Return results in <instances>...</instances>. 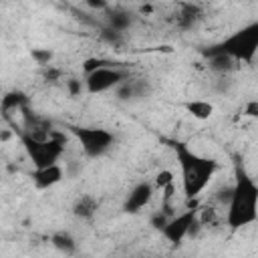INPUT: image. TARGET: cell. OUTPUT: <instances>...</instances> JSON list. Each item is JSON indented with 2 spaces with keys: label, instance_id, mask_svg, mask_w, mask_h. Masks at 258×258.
I'll return each mask as SVG.
<instances>
[{
  "label": "cell",
  "instance_id": "cell-13",
  "mask_svg": "<svg viewBox=\"0 0 258 258\" xmlns=\"http://www.w3.org/2000/svg\"><path fill=\"white\" fill-rule=\"evenodd\" d=\"M204 12H202V6L200 4H191V2H183L179 4V14H177V26L187 30V28H194L198 24V20H202Z\"/></svg>",
  "mask_w": 258,
  "mask_h": 258
},
{
  "label": "cell",
  "instance_id": "cell-4",
  "mask_svg": "<svg viewBox=\"0 0 258 258\" xmlns=\"http://www.w3.org/2000/svg\"><path fill=\"white\" fill-rule=\"evenodd\" d=\"M20 141L34 165V169H42V167H48V165H54L58 163L60 155L64 153V145H67V135L52 129L50 133V139L46 141H36V139H30L28 135L20 133Z\"/></svg>",
  "mask_w": 258,
  "mask_h": 258
},
{
  "label": "cell",
  "instance_id": "cell-3",
  "mask_svg": "<svg viewBox=\"0 0 258 258\" xmlns=\"http://www.w3.org/2000/svg\"><path fill=\"white\" fill-rule=\"evenodd\" d=\"M256 50H258V22L254 20L244 28L236 30L234 34H230L228 38H224L222 42L204 48L202 54L206 58L214 54H226L236 62H252Z\"/></svg>",
  "mask_w": 258,
  "mask_h": 258
},
{
  "label": "cell",
  "instance_id": "cell-25",
  "mask_svg": "<svg viewBox=\"0 0 258 258\" xmlns=\"http://www.w3.org/2000/svg\"><path fill=\"white\" fill-rule=\"evenodd\" d=\"M42 77H44L46 81L54 83V81H58V77H60V69H54L52 64H50V67H44V69H42Z\"/></svg>",
  "mask_w": 258,
  "mask_h": 258
},
{
  "label": "cell",
  "instance_id": "cell-26",
  "mask_svg": "<svg viewBox=\"0 0 258 258\" xmlns=\"http://www.w3.org/2000/svg\"><path fill=\"white\" fill-rule=\"evenodd\" d=\"M244 113H246L248 117H258V101H256V99H252V101L246 105Z\"/></svg>",
  "mask_w": 258,
  "mask_h": 258
},
{
  "label": "cell",
  "instance_id": "cell-1",
  "mask_svg": "<svg viewBox=\"0 0 258 258\" xmlns=\"http://www.w3.org/2000/svg\"><path fill=\"white\" fill-rule=\"evenodd\" d=\"M256 218H258V185L254 177L246 171L244 163L236 159L232 198L228 202L226 224L230 226V230H240L254 224Z\"/></svg>",
  "mask_w": 258,
  "mask_h": 258
},
{
  "label": "cell",
  "instance_id": "cell-15",
  "mask_svg": "<svg viewBox=\"0 0 258 258\" xmlns=\"http://www.w3.org/2000/svg\"><path fill=\"white\" fill-rule=\"evenodd\" d=\"M181 107L194 117V119H200V121H206L214 115V105L210 101H204V99H191V101H185L181 103Z\"/></svg>",
  "mask_w": 258,
  "mask_h": 258
},
{
  "label": "cell",
  "instance_id": "cell-24",
  "mask_svg": "<svg viewBox=\"0 0 258 258\" xmlns=\"http://www.w3.org/2000/svg\"><path fill=\"white\" fill-rule=\"evenodd\" d=\"M222 206H228V202H230V198H232V185H222L218 191H216V196H214Z\"/></svg>",
  "mask_w": 258,
  "mask_h": 258
},
{
  "label": "cell",
  "instance_id": "cell-11",
  "mask_svg": "<svg viewBox=\"0 0 258 258\" xmlns=\"http://www.w3.org/2000/svg\"><path fill=\"white\" fill-rule=\"evenodd\" d=\"M30 177H32V183H34L36 189H48V187L62 181L64 169L58 163H54V165H48V167H42V169H34Z\"/></svg>",
  "mask_w": 258,
  "mask_h": 258
},
{
  "label": "cell",
  "instance_id": "cell-8",
  "mask_svg": "<svg viewBox=\"0 0 258 258\" xmlns=\"http://www.w3.org/2000/svg\"><path fill=\"white\" fill-rule=\"evenodd\" d=\"M153 194H155V189H153V183L151 181L143 179V181L135 183L129 189V194H127V198L123 202V212L125 214H137V212H141L151 202Z\"/></svg>",
  "mask_w": 258,
  "mask_h": 258
},
{
  "label": "cell",
  "instance_id": "cell-22",
  "mask_svg": "<svg viewBox=\"0 0 258 258\" xmlns=\"http://www.w3.org/2000/svg\"><path fill=\"white\" fill-rule=\"evenodd\" d=\"M64 85H67V91H69V95H71V97H79V95L83 93V81H81V79H77V77L67 79V81H64Z\"/></svg>",
  "mask_w": 258,
  "mask_h": 258
},
{
  "label": "cell",
  "instance_id": "cell-10",
  "mask_svg": "<svg viewBox=\"0 0 258 258\" xmlns=\"http://www.w3.org/2000/svg\"><path fill=\"white\" fill-rule=\"evenodd\" d=\"M107 16H105V26L107 28H111V30H115V32H125V30H129L133 24H135V14H133V10H129V8H125V6H109L107 10Z\"/></svg>",
  "mask_w": 258,
  "mask_h": 258
},
{
  "label": "cell",
  "instance_id": "cell-18",
  "mask_svg": "<svg viewBox=\"0 0 258 258\" xmlns=\"http://www.w3.org/2000/svg\"><path fill=\"white\" fill-rule=\"evenodd\" d=\"M101 40L107 42V44L113 46V48H119V46H123V42H125V38H123L121 32H115V30H111V28H107V26L101 28Z\"/></svg>",
  "mask_w": 258,
  "mask_h": 258
},
{
  "label": "cell",
  "instance_id": "cell-16",
  "mask_svg": "<svg viewBox=\"0 0 258 258\" xmlns=\"http://www.w3.org/2000/svg\"><path fill=\"white\" fill-rule=\"evenodd\" d=\"M208 67H210V71H214L216 75L226 77V75H230V73H234V71L238 69V62H236L234 58L226 56V54H214V56L208 58Z\"/></svg>",
  "mask_w": 258,
  "mask_h": 258
},
{
  "label": "cell",
  "instance_id": "cell-21",
  "mask_svg": "<svg viewBox=\"0 0 258 258\" xmlns=\"http://www.w3.org/2000/svg\"><path fill=\"white\" fill-rule=\"evenodd\" d=\"M151 183H153V189H163L165 185L173 183V171L171 169H161Z\"/></svg>",
  "mask_w": 258,
  "mask_h": 258
},
{
  "label": "cell",
  "instance_id": "cell-23",
  "mask_svg": "<svg viewBox=\"0 0 258 258\" xmlns=\"http://www.w3.org/2000/svg\"><path fill=\"white\" fill-rule=\"evenodd\" d=\"M167 220H169V216H167L165 212H161V210H159V212H155V214L149 218V224H151L155 230H159V232H161V230H163V226L167 224Z\"/></svg>",
  "mask_w": 258,
  "mask_h": 258
},
{
  "label": "cell",
  "instance_id": "cell-20",
  "mask_svg": "<svg viewBox=\"0 0 258 258\" xmlns=\"http://www.w3.org/2000/svg\"><path fill=\"white\" fill-rule=\"evenodd\" d=\"M103 67H115V62L107 60V58H97V56H91V58H85L83 60V73L89 75L97 69H103Z\"/></svg>",
  "mask_w": 258,
  "mask_h": 258
},
{
  "label": "cell",
  "instance_id": "cell-7",
  "mask_svg": "<svg viewBox=\"0 0 258 258\" xmlns=\"http://www.w3.org/2000/svg\"><path fill=\"white\" fill-rule=\"evenodd\" d=\"M196 214L198 210H183L181 214H175L167 220V224L163 226L161 230V236L173 244V246H179L185 238H187V230H189V224L196 220Z\"/></svg>",
  "mask_w": 258,
  "mask_h": 258
},
{
  "label": "cell",
  "instance_id": "cell-9",
  "mask_svg": "<svg viewBox=\"0 0 258 258\" xmlns=\"http://www.w3.org/2000/svg\"><path fill=\"white\" fill-rule=\"evenodd\" d=\"M115 95L119 101H137L147 99L151 95V85L145 79H125L115 87Z\"/></svg>",
  "mask_w": 258,
  "mask_h": 258
},
{
  "label": "cell",
  "instance_id": "cell-2",
  "mask_svg": "<svg viewBox=\"0 0 258 258\" xmlns=\"http://www.w3.org/2000/svg\"><path fill=\"white\" fill-rule=\"evenodd\" d=\"M177 163L181 167V187H183V198L187 202H194L206 185L212 181L214 173L220 169V163L212 157H204L194 153L185 143H175L173 145Z\"/></svg>",
  "mask_w": 258,
  "mask_h": 258
},
{
  "label": "cell",
  "instance_id": "cell-12",
  "mask_svg": "<svg viewBox=\"0 0 258 258\" xmlns=\"http://www.w3.org/2000/svg\"><path fill=\"white\" fill-rule=\"evenodd\" d=\"M97 210H99V200L93 194H83L73 204V214L79 220H93Z\"/></svg>",
  "mask_w": 258,
  "mask_h": 258
},
{
  "label": "cell",
  "instance_id": "cell-6",
  "mask_svg": "<svg viewBox=\"0 0 258 258\" xmlns=\"http://www.w3.org/2000/svg\"><path fill=\"white\" fill-rule=\"evenodd\" d=\"M127 77H129V73L123 71V69H119V67H103V69H97V71L85 75V81L83 83H85L87 93L99 95V93H105V91L115 89Z\"/></svg>",
  "mask_w": 258,
  "mask_h": 258
},
{
  "label": "cell",
  "instance_id": "cell-14",
  "mask_svg": "<svg viewBox=\"0 0 258 258\" xmlns=\"http://www.w3.org/2000/svg\"><path fill=\"white\" fill-rule=\"evenodd\" d=\"M24 107H28V97L22 91H8L2 99H0V111L4 115L14 113V111H22Z\"/></svg>",
  "mask_w": 258,
  "mask_h": 258
},
{
  "label": "cell",
  "instance_id": "cell-5",
  "mask_svg": "<svg viewBox=\"0 0 258 258\" xmlns=\"http://www.w3.org/2000/svg\"><path fill=\"white\" fill-rule=\"evenodd\" d=\"M69 133L81 143V149L87 157L97 159L103 157L115 143V135L103 127H83V125H69Z\"/></svg>",
  "mask_w": 258,
  "mask_h": 258
},
{
  "label": "cell",
  "instance_id": "cell-17",
  "mask_svg": "<svg viewBox=\"0 0 258 258\" xmlns=\"http://www.w3.org/2000/svg\"><path fill=\"white\" fill-rule=\"evenodd\" d=\"M50 244H52L58 252L67 254V256H71V254L77 252V240H75L69 232H54V234L50 236Z\"/></svg>",
  "mask_w": 258,
  "mask_h": 258
},
{
  "label": "cell",
  "instance_id": "cell-27",
  "mask_svg": "<svg viewBox=\"0 0 258 258\" xmlns=\"http://www.w3.org/2000/svg\"><path fill=\"white\" fill-rule=\"evenodd\" d=\"M87 6H89V8H95V10H107V8H109V4L103 2V0H97V2H95V0H89Z\"/></svg>",
  "mask_w": 258,
  "mask_h": 258
},
{
  "label": "cell",
  "instance_id": "cell-19",
  "mask_svg": "<svg viewBox=\"0 0 258 258\" xmlns=\"http://www.w3.org/2000/svg\"><path fill=\"white\" fill-rule=\"evenodd\" d=\"M30 56H32V60L38 64V67H50V62H52V58H54V52L52 50H48V48H32L30 50Z\"/></svg>",
  "mask_w": 258,
  "mask_h": 258
},
{
  "label": "cell",
  "instance_id": "cell-28",
  "mask_svg": "<svg viewBox=\"0 0 258 258\" xmlns=\"http://www.w3.org/2000/svg\"><path fill=\"white\" fill-rule=\"evenodd\" d=\"M10 137H12V133H10L8 129H2V131H0V141H8Z\"/></svg>",
  "mask_w": 258,
  "mask_h": 258
}]
</instances>
